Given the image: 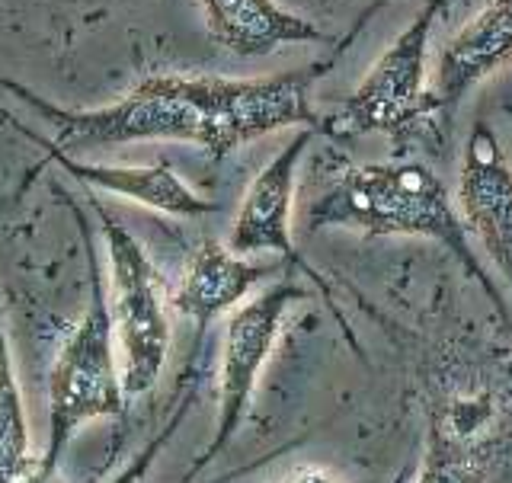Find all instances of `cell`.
<instances>
[{
    "instance_id": "7a4b0ae2",
    "label": "cell",
    "mask_w": 512,
    "mask_h": 483,
    "mask_svg": "<svg viewBox=\"0 0 512 483\" xmlns=\"http://www.w3.org/2000/svg\"><path fill=\"white\" fill-rule=\"evenodd\" d=\"M304 228H352L365 237H426L452 250L461 266L484 285L493 304L506 314L500 292L474 260L468 224L448 196L445 183L423 160L343 167L333 183L304 212Z\"/></svg>"
},
{
    "instance_id": "277c9868",
    "label": "cell",
    "mask_w": 512,
    "mask_h": 483,
    "mask_svg": "<svg viewBox=\"0 0 512 483\" xmlns=\"http://www.w3.org/2000/svg\"><path fill=\"white\" fill-rule=\"evenodd\" d=\"M100 231L106 240L109 260V314L116 330L122 381L128 400L154 391L164 375L170 356L173 330H170V295L164 288V276L151 263L148 250L138 237L112 218L100 202H93Z\"/></svg>"
},
{
    "instance_id": "9a60e30c",
    "label": "cell",
    "mask_w": 512,
    "mask_h": 483,
    "mask_svg": "<svg viewBox=\"0 0 512 483\" xmlns=\"http://www.w3.org/2000/svg\"><path fill=\"white\" fill-rule=\"evenodd\" d=\"M199 356H202V340L196 343V349H192V356H189V365L183 368V391H180V400L173 404L170 420L160 426L154 436L144 442L141 452L135 458H128L106 483H144V480H148V474L157 464V458L164 455V448L170 445V439L176 436V432H180V426L189 416L192 404H196V394H199Z\"/></svg>"
},
{
    "instance_id": "ba28073f",
    "label": "cell",
    "mask_w": 512,
    "mask_h": 483,
    "mask_svg": "<svg viewBox=\"0 0 512 483\" xmlns=\"http://www.w3.org/2000/svg\"><path fill=\"white\" fill-rule=\"evenodd\" d=\"M0 122L13 125L16 132H20L26 141H32L36 148L45 151L42 164L32 167V176L26 180V189L32 186V180L48 167L55 164L61 167L64 173L71 176V180L84 183L90 189H100V192H109V196H119V199H132L144 208H154V212H164V215H173V218H199V215H208L215 212V202L202 199L196 189H189L180 176H176L173 167L167 164H151V167H125V164H90V160H80L68 151H58L48 144V138H42L39 132H32L23 122H16L10 112L0 106Z\"/></svg>"
},
{
    "instance_id": "2e32d148",
    "label": "cell",
    "mask_w": 512,
    "mask_h": 483,
    "mask_svg": "<svg viewBox=\"0 0 512 483\" xmlns=\"http://www.w3.org/2000/svg\"><path fill=\"white\" fill-rule=\"evenodd\" d=\"M285 452H288V445H282V448H276V452H269V455L256 458V461H250V464H240V468H234V471H228V474H221V477H215V480H202V483H231V480H240V477L253 474L256 468H263V464H269L272 458H279V455H285Z\"/></svg>"
},
{
    "instance_id": "8992f818",
    "label": "cell",
    "mask_w": 512,
    "mask_h": 483,
    "mask_svg": "<svg viewBox=\"0 0 512 483\" xmlns=\"http://www.w3.org/2000/svg\"><path fill=\"white\" fill-rule=\"evenodd\" d=\"M301 298L304 288H298L295 282H276L263 295L244 301L228 317V327H224V340H221V368H218V426L212 442L189 464L183 483L196 480L234 442L237 429L244 426L250 413L263 365L272 356V346H276L282 333V320L292 311V304H298Z\"/></svg>"
},
{
    "instance_id": "ac0fdd59",
    "label": "cell",
    "mask_w": 512,
    "mask_h": 483,
    "mask_svg": "<svg viewBox=\"0 0 512 483\" xmlns=\"http://www.w3.org/2000/svg\"><path fill=\"white\" fill-rule=\"evenodd\" d=\"M410 477H413V471H410V468H404V471H400L391 483H410Z\"/></svg>"
},
{
    "instance_id": "4fadbf2b",
    "label": "cell",
    "mask_w": 512,
    "mask_h": 483,
    "mask_svg": "<svg viewBox=\"0 0 512 483\" xmlns=\"http://www.w3.org/2000/svg\"><path fill=\"white\" fill-rule=\"evenodd\" d=\"M36 458L29 442L26 400L16 378L7 320L0 311V483H29Z\"/></svg>"
},
{
    "instance_id": "5bb4252c",
    "label": "cell",
    "mask_w": 512,
    "mask_h": 483,
    "mask_svg": "<svg viewBox=\"0 0 512 483\" xmlns=\"http://www.w3.org/2000/svg\"><path fill=\"white\" fill-rule=\"evenodd\" d=\"M490 471V452L474 439L461 436L455 420L432 429L423 468L416 483H484Z\"/></svg>"
},
{
    "instance_id": "7c38bea8",
    "label": "cell",
    "mask_w": 512,
    "mask_h": 483,
    "mask_svg": "<svg viewBox=\"0 0 512 483\" xmlns=\"http://www.w3.org/2000/svg\"><path fill=\"white\" fill-rule=\"evenodd\" d=\"M208 36L240 58H263L282 45L330 42L311 20L279 7L276 0H199Z\"/></svg>"
},
{
    "instance_id": "e0dca14e",
    "label": "cell",
    "mask_w": 512,
    "mask_h": 483,
    "mask_svg": "<svg viewBox=\"0 0 512 483\" xmlns=\"http://www.w3.org/2000/svg\"><path fill=\"white\" fill-rule=\"evenodd\" d=\"M282 483H336L330 474H324V471H298V474H292L288 480H282Z\"/></svg>"
},
{
    "instance_id": "6da1fadb",
    "label": "cell",
    "mask_w": 512,
    "mask_h": 483,
    "mask_svg": "<svg viewBox=\"0 0 512 483\" xmlns=\"http://www.w3.org/2000/svg\"><path fill=\"white\" fill-rule=\"evenodd\" d=\"M330 68L304 64L272 77H186L151 74L119 96L116 103L93 109H68L45 100L20 80L0 74V90H7L48 122L58 151L106 148V144L138 141H186L202 148L212 160H224L237 148L266 138L288 125L320 128L308 90Z\"/></svg>"
},
{
    "instance_id": "52a82bcc",
    "label": "cell",
    "mask_w": 512,
    "mask_h": 483,
    "mask_svg": "<svg viewBox=\"0 0 512 483\" xmlns=\"http://www.w3.org/2000/svg\"><path fill=\"white\" fill-rule=\"evenodd\" d=\"M512 61V0H487L468 26H461L439 52L432 71L423 122L436 141H448L461 100L480 80Z\"/></svg>"
},
{
    "instance_id": "5b68a950",
    "label": "cell",
    "mask_w": 512,
    "mask_h": 483,
    "mask_svg": "<svg viewBox=\"0 0 512 483\" xmlns=\"http://www.w3.org/2000/svg\"><path fill=\"white\" fill-rule=\"evenodd\" d=\"M445 7L448 0H426V7L391 42L388 52L375 61V68L362 77V84L346 96L340 109L320 119L317 132L333 141L381 132L397 144V154H404L407 141L426 132V52L432 26Z\"/></svg>"
},
{
    "instance_id": "9c48e42d",
    "label": "cell",
    "mask_w": 512,
    "mask_h": 483,
    "mask_svg": "<svg viewBox=\"0 0 512 483\" xmlns=\"http://www.w3.org/2000/svg\"><path fill=\"white\" fill-rule=\"evenodd\" d=\"M458 208L468 231L484 244L493 266L512 285V167L500 135L474 122L458 176Z\"/></svg>"
},
{
    "instance_id": "8fae6325",
    "label": "cell",
    "mask_w": 512,
    "mask_h": 483,
    "mask_svg": "<svg viewBox=\"0 0 512 483\" xmlns=\"http://www.w3.org/2000/svg\"><path fill=\"white\" fill-rule=\"evenodd\" d=\"M272 272H279V263H256L253 256H240L221 240H202L189 253L183 276L170 292V308L192 320L202 340L212 320L237 311Z\"/></svg>"
},
{
    "instance_id": "d6986e66",
    "label": "cell",
    "mask_w": 512,
    "mask_h": 483,
    "mask_svg": "<svg viewBox=\"0 0 512 483\" xmlns=\"http://www.w3.org/2000/svg\"><path fill=\"white\" fill-rule=\"evenodd\" d=\"M509 116H512V109H509Z\"/></svg>"
},
{
    "instance_id": "30bf717a",
    "label": "cell",
    "mask_w": 512,
    "mask_h": 483,
    "mask_svg": "<svg viewBox=\"0 0 512 483\" xmlns=\"http://www.w3.org/2000/svg\"><path fill=\"white\" fill-rule=\"evenodd\" d=\"M314 138V128L301 132L285 144V148L269 160V164L253 176V183L244 192L234 215V228L228 247L240 256L256 253H279L282 260H292L301 266L292 240V199H295V176L298 164L308 144Z\"/></svg>"
},
{
    "instance_id": "3957f363",
    "label": "cell",
    "mask_w": 512,
    "mask_h": 483,
    "mask_svg": "<svg viewBox=\"0 0 512 483\" xmlns=\"http://www.w3.org/2000/svg\"><path fill=\"white\" fill-rule=\"evenodd\" d=\"M80 237H84L87 266H90V298L80 320L64 336L58 356L48 372V436L45 448L36 458L29 483H55L64 452L74 436L96 420H119L125 416L128 394L122 381V362L112 330L109 295L103 288L100 256L93 250L90 224L71 205Z\"/></svg>"
}]
</instances>
